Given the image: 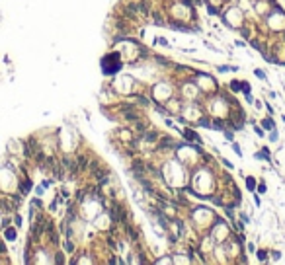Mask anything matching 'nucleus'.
<instances>
[{
    "mask_svg": "<svg viewBox=\"0 0 285 265\" xmlns=\"http://www.w3.org/2000/svg\"><path fill=\"white\" fill-rule=\"evenodd\" d=\"M55 261H57V263H63V257H61V254H57V257H55Z\"/></svg>",
    "mask_w": 285,
    "mask_h": 265,
    "instance_id": "28",
    "label": "nucleus"
},
{
    "mask_svg": "<svg viewBox=\"0 0 285 265\" xmlns=\"http://www.w3.org/2000/svg\"><path fill=\"white\" fill-rule=\"evenodd\" d=\"M262 127H264V129H270V131H271V129H275L274 119H271V117H270V119H264V121H262Z\"/></svg>",
    "mask_w": 285,
    "mask_h": 265,
    "instance_id": "4",
    "label": "nucleus"
},
{
    "mask_svg": "<svg viewBox=\"0 0 285 265\" xmlns=\"http://www.w3.org/2000/svg\"><path fill=\"white\" fill-rule=\"evenodd\" d=\"M254 158H256V160H264V154H262V152H256Z\"/></svg>",
    "mask_w": 285,
    "mask_h": 265,
    "instance_id": "22",
    "label": "nucleus"
},
{
    "mask_svg": "<svg viewBox=\"0 0 285 265\" xmlns=\"http://www.w3.org/2000/svg\"><path fill=\"white\" fill-rule=\"evenodd\" d=\"M35 195H39V197L43 195V187H37V189H35Z\"/></svg>",
    "mask_w": 285,
    "mask_h": 265,
    "instance_id": "24",
    "label": "nucleus"
},
{
    "mask_svg": "<svg viewBox=\"0 0 285 265\" xmlns=\"http://www.w3.org/2000/svg\"><path fill=\"white\" fill-rule=\"evenodd\" d=\"M258 193H266V185H264V183L258 185Z\"/></svg>",
    "mask_w": 285,
    "mask_h": 265,
    "instance_id": "20",
    "label": "nucleus"
},
{
    "mask_svg": "<svg viewBox=\"0 0 285 265\" xmlns=\"http://www.w3.org/2000/svg\"><path fill=\"white\" fill-rule=\"evenodd\" d=\"M4 236H6L8 240H14V238H16V230H14V228H8L6 232H4Z\"/></svg>",
    "mask_w": 285,
    "mask_h": 265,
    "instance_id": "8",
    "label": "nucleus"
},
{
    "mask_svg": "<svg viewBox=\"0 0 285 265\" xmlns=\"http://www.w3.org/2000/svg\"><path fill=\"white\" fill-rule=\"evenodd\" d=\"M184 136H185L188 140H195V142H201V136L197 135V132L189 131V129H188V131H184Z\"/></svg>",
    "mask_w": 285,
    "mask_h": 265,
    "instance_id": "3",
    "label": "nucleus"
},
{
    "mask_svg": "<svg viewBox=\"0 0 285 265\" xmlns=\"http://www.w3.org/2000/svg\"><path fill=\"white\" fill-rule=\"evenodd\" d=\"M158 263H172V259H168V257H162V259H158Z\"/></svg>",
    "mask_w": 285,
    "mask_h": 265,
    "instance_id": "23",
    "label": "nucleus"
},
{
    "mask_svg": "<svg viewBox=\"0 0 285 265\" xmlns=\"http://www.w3.org/2000/svg\"><path fill=\"white\" fill-rule=\"evenodd\" d=\"M207 12H209V14H211V16L219 14V10H217V8H213V6H207Z\"/></svg>",
    "mask_w": 285,
    "mask_h": 265,
    "instance_id": "18",
    "label": "nucleus"
},
{
    "mask_svg": "<svg viewBox=\"0 0 285 265\" xmlns=\"http://www.w3.org/2000/svg\"><path fill=\"white\" fill-rule=\"evenodd\" d=\"M65 250H67L68 254H72V251H74V246H72V242H67V244H65Z\"/></svg>",
    "mask_w": 285,
    "mask_h": 265,
    "instance_id": "15",
    "label": "nucleus"
},
{
    "mask_svg": "<svg viewBox=\"0 0 285 265\" xmlns=\"http://www.w3.org/2000/svg\"><path fill=\"white\" fill-rule=\"evenodd\" d=\"M168 27L170 30H176V31H184V33H192V31H195V30H192L189 26H182V23H168Z\"/></svg>",
    "mask_w": 285,
    "mask_h": 265,
    "instance_id": "1",
    "label": "nucleus"
},
{
    "mask_svg": "<svg viewBox=\"0 0 285 265\" xmlns=\"http://www.w3.org/2000/svg\"><path fill=\"white\" fill-rule=\"evenodd\" d=\"M14 226H18V228L22 226V217H20V214H16V217H14Z\"/></svg>",
    "mask_w": 285,
    "mask_h": 265,
    "instance_id": "14",
    "label": "nucleus"
},
{
    "mask_svg": "<svg viewBox=\"0 0 285 265\" xmlns=\"http://www.w3.org/2000/svg\"><path fill=\"white\" fill-rule=\"evenodd\" d=\"M156 43H160V45H164V47H168V45H170V43H168V41H166V39H162V37H160V39H156Z\"/></svg>",
    "mask_w": 285,
    "mask_h": 265,
    "instance_id": "19",
    "label": "nucleus"
},
{
    "mask_svg": "<svg viewBox=\"0 0 285 265\" xmlns=\"http://www.w3.org/2000/svg\"><path fill=\"white\" fill-rule=\"evenodd\" d=\"M225 139H226V140H233V139H234V132H233V131H225Z\"/></svg>",
    "mask_w": 285,
    "mask_h": 265,
    "instance_id": "16",
    "label": "nucleus"
},
{
    "mask_svg": "<svg viewBox=\"0 0 285 265\" xmlns=\"http://www.w3.org/2000/svg\"><path fill=\"white\" fill-rule=\"evenodd\" d=\"M31 205H35V207H41V201H39V199H33V201H31Z\"/></svg>",
    "mask_w": 285,
    "mask_h": 265,
    "instance_id": "26",
    "label": "nucleus"
},
{
    "mask_svg": "<svg viewBox=\"0 0 285 265\" xmlns=\"http://www.w3.org/2000/svg\"><path fill=\"white\" fill-rule=\"evenodd\" d=\"M271 255H274V259H275V261H277V259L281 257V254H279V251H274V254H271Z\"/></svg>",
    "mask_w": 285,
    "mask_h": 265,
    "instance_id": "25",
    "label": "nucleus"
},
{
    "mask_svg": "<svg viewBox=\"0 0 285 265\" xmlns=\"http://www.w3.org/2000/svg\"><path fill=\"white\" fill-rule=\"evenodd\" d=\"M229 70H230V72H236L238 66H233V64H219L217 66V72H221V74L223 72H229Z\"/></svg>",
    "mask_w": 285,
    "mask_h": 265,
    "instance_id": "2",
    "label": "nucleus"
},
{
    "mask_svg": "<svg viewBox=\"0 0 285 265\" xmlns=\"http://www.w3.org/2000/svg\"><path fill=\"white\" fill-rule=\"evenodd\" d=\"M230 90H233V92H240V90H242V82L233 80V82H230Z\"/></svg>",
    "mask_w": 285,
    "mask_h": 265,
    "instance_id": "6",
    "label": "nucleus"
},
{
    "mask_svg": "<svg viewBox=\"0 0 285 265\" xmlns=\"http://www.w3.org/2000/svg\"><path fill=\"white\" fill-rule=\"evenodd\" d=\"M246 187H248V191L254 193V189H256V179H254L252 176H250V177H246Z\"/></svg>",
    "mask_w": 285,
    "mask_h": 265,
    "instance_id": "5",
    "label": "nucleus"
},
{
    "mask_svg": "<svg viewBox=\"0 0 285 265\" xmlns=\"http://www.w3.org/2000/svg\"><path fill=\"white\" fill-rule=\"evenodd\" d=\"M233 150L236 152V156H242V150H240V144L238 142H233Z\"/></svg>",
    "mask_w": 285,
    "mask_h": 265,
    "instance_id": "9",
    "label": "nucleus"
},
{
    "mask_svg": "<svg viewBox=\"0 0 285 265\" xmlns=\"http://www.w3.org/2000/svg\"><path fill=\"white\" fill-rule=\"evenodd\" d=\"M266 109H268V113H274V107H271L270 103H266Z\"/></svg>",
    "mask_w": 285,
    "mask_h": 265,
    "instance_id": "27",
    "label": "nucleus"
},
{
    "mask_svg": "<svg viewBox=\"0 0 285 265\" xmlns=\"http://www.w3.org/2000/svg\"><path fill=\"white\" fill-rule=\"evenodd\" d=\"M283 123H285V115H283Z\"/></svg>",
    "mask_w": 285,
    "mask_h": 265,
    "instance_id": "29",
    "label": "nucleus"
},
{
    "mask_svg": "<svg viewBox=\"0 0 285 265\" xmlns=\"http://www.w3.org/2000/svg\"><path fill=\"white\" fill-rule=\"evenodd\" d=\"M254 132L258 136H264V127H254Z\"/></svg>",
    "mask_w": 285,
    "mask_h": 265,
    "instance_id": "17",
    "label": "nucleus"
},
{
    "mask_svg": "<svg viewBox=\"0 0 285 265\" xmlns=\"http://www.w3.org/2000/svg\"><path fill=\"white\" fill-rule=\"evenodd\" d=\"M268 139H270V142H277V139H279L277 131H275V129H271V132H270V136H268Z\"/></svg>",
    "mask_w": 285,
    "mask_h": 265,
    "instance_id": "7",
    "label": "nucleus"
},
{
    "mask_svg": "<svg viewBox=\"0 0 285 265\" xmlns=\"http://www.w3.org/2000/svg\"><path fill=\"white\" fill-rule=\"evenodd\" d=\"M246 248H248V251H250V254H254V251H256V246H254V244H248Z\"/></svg>",
    "mask_w": 285,
    "mask_h": 265,
    "instance_id": "21",
    "label": "nucleus"
},
{
    "mask_svg": "<svg viewBox=\"0 0 285 265\" xmlns=\"http://www.w3.org/2000/svg\"><path fill=\"white\" fill-rule=\"evenodd\" d=\"M221 162H223V166H225V168H229V170H233V168H234L233 162H229L226 158H221Z\"/></svg>",
    "mask_w": 285,
    "mask_h": 265,
    "instance_id": "11",
    "label": "nucleus"
},
{
    "mask_svg": "<svg viewBox=\"0 0 285 265\" xmlns=\"http://www.w3.org/2000/svg\"><path fill=\"white\" fill-rule=\"evenodd\" d=\"M258 259H260V261H266V259H268V254H266L264 250H260V251H258Z\"/></svg>",
    "mask_w": 285,
    "mask_h": 265,
    "instance_id": "10",
    "label": "nucleus"
},
{
    "mask_svg": "<svg viewBox=\"0 0 285 265\" xmlns=\"http://www.w3.org/2000/svg\"><path fill=\"white\" fill-rule=\"evenodd\" d=\"M254 74L260 78V80H266V72H262V70H258V68H256V70H254Z\"/></svg>",
    "mask_w": 285,
    "mask_h": 265,
    "instance_id": "12",
    "label": "nucleus"
},
{
    "mask_svg": "<svg viewBox=\"0 0 285 265\" xmlns=\"http://www.w3.org/2000/svg\"><path fill=\"white\" fill-rule=\"evenodd\" d=\"M242 92H244L246 96L250 94V84H248V82H242Z\"/></svg>",
    "mask_w": 285,
    "mask_h": 265,
    "instance_id": "13",
    "label": "nucleus"
}]
</instances>
